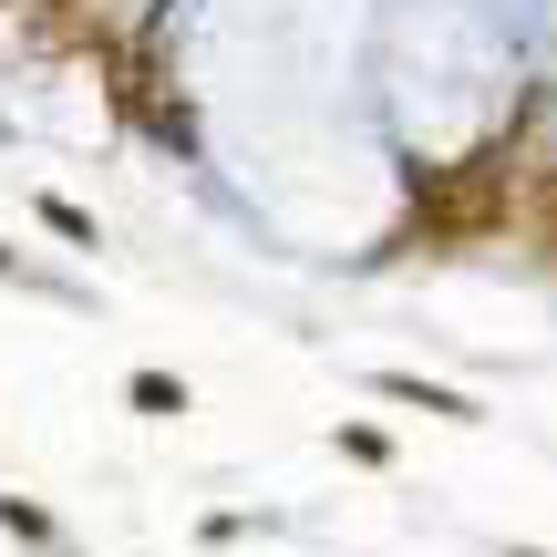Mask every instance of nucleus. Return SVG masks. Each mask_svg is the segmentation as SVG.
Returning a JSON list of instances; mask_svg holds the SVG:
<instances>
[{
    "mask_svg": "<svg viewBox=\"0 0 557 557\" xmlns=\"http://www.w3.org/2000/svg\"><path fill=\"white\" fill-rule=\"evenodd\" d=\"M135 413L176 423V413H186V382H165V372H135Z\"/></svg>",
    "mask_w": 557,
    "mask_h": 557,
    "instance_id": "obj_4",
    "label": "nucleus"
},
{
    "mask_svg": "<svg viewBox=\"0 0 557 557\" xmlns=\"http://www.w3.org/2000/svg\"><path fill=\"white\" fill-rule=\"evenodd\" d=\"M382 393H393V403H423V413H444V423H475V403L444 393V382H423V372H382Z\"/></svg>",
    "mask_w": 557,
    "mask_h": 557,
    "instance_id": "obj_2",
    "label": "nucleus"
},
{
    "mask_svg": "<svg viewBox=\"0 0 557 557\" xmlns=\"http://www.w3.org/2000/svg\"><path fill=\"white\" fill-rule=\"evenodd\" d=\"M517 227L557 259V165H537V186H527V207H517Z\"/></svg>",
    "mask_w": 557,
    "mask_h": 557,
    "instance_id": "obj_3",
    "label": "nucleus"
},
{
    "mask_svg": "<svg viewBox=\"0 0 557 557\" xmlns=\"http://www.w3.org/2000/svg\"><path fill=\"white\" fill-rule=\"evenodd\" d=\"M423 197V238H485L517 218V145H475L455 176H413Z\"/></svg>",
    "mask_w": 557,
    "mask_h": 557,
    "instance_id": "obj_1",
    "label": "nucleus"
},
{
    "mask_svg": "<svg viewBox=\"0 0 557 557\" xmlns=\"http://www.w3.org/2000/svg\"><path fill=\"white\" fill-rule=\"evenodd\" d=\"M41 218H52V227H62V238H83V248H94V218H83V207H73V197H41Z\"/></svg>",
    "mask_w": 557,
    "mask_h": 557,
    "instance_id": "obj_5",
    "label": "nucleus"
}]
</instances>
